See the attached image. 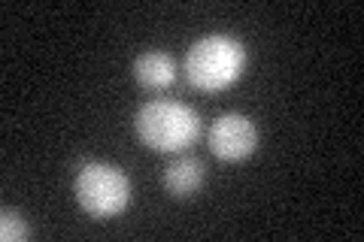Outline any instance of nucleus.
<instances>
[{"label": "nucleus", "mask_w": 364, "mask_h": 242, "mask_svg": "<svg viewBox=\"0 0 364 242\" xmlns=\"http://www.w3.org/2000/svg\"><path fill=\"white\" fill-rule=\"evenodd\" d=\"M28 236V224H25V218H21L16 209H6L0 212V239L4 242H21Z\"/></svg>", "instance_id": "7"}, {"label": "nucleus", "mask_w": 364, "mask_h": 242, "mask_svg": "<svg viewBox=\"0 0 364 242\" xmlns=\"http://www.w3.org/2000/svg\"><path fill=\"white\" fill-rule=\"evenodd\" d=\"M131 70H134L136 85H143L146 91H161V88L176 82L179 67L173 61V55H167L161 49H152V52L136 55V61H134Z\"/></svg>", "instance_id": "5"}, {"label": "nucleus", "mask_w": 364, "mask_h": 242, "mask_svg": "<svg viewBox=\"0 0 364 242\" xmlns=\"http://www.w3.org/2000/svg\"><path fill=\"white\" fill-rule=\"evenodd\" d=\"M246 45L231 33H210L200 37L186 55V79L198 91L219 94L231 88L246 70Z\"/></svg>", "instance_id": "2"}, {"label": "nucleus", "mask_w": 364, "mask_h": 242, "mask_svg": "<svg viewBox=\"0 0 364 242\" xmlns=\"http://www.w3.org/2000/svg\"><path fill=\"white\" fill-rule=\"evenodd\" d=\"M258 143H261L258 124L243 112L219 115L207 131L210 152L219 160H231V164H240V160L252 158L258 152Z\"/></svg>", "instance_id": "4"}, {"label": "nucleus", "mask_w": 364, "mask_h": 242, "mask_svg": "<svg viewBox=\"0 0 364 242\" xmlns=\"http://www.w3.org/2000/svg\"><path fill=\"white\" fill-rule=\"evenodd\" d=\"M134 131L152 152H186L200 136V115L179 100H149L134 115Z\"/></svg>", "instance_id": "1"}, {"label": "nucleus", "mask_w": 364, "mask_h": 242, "mask_svg": "<svg viewBox=\"0 0 364 242\" xmlns=\"http://www.w3.org/2000/svg\"><path fill=\"white\" fill-rule=\"evenodd\" d=\"M203 182H207V167H203L200 158H176L164 170V188L176 200H186L191 194H198Z\"/></svg>", "instance_id": "6"}, {"label": "nucleus", "mask_w": 364, "mask_h": 242, "mask_svg": "<svg viewBox=\"0 0 364 242\" xmlns=\"http://www.w3.org/2000/svg\"><path fill=\"white\" fill-rule=\"evenodd\" d=\"M76 203L88 218L95 221H107L128 209L131 203V179L107 160H88L79 167L73 179Z\"/></svg>", "instance_id": "3"}]
</instances>
